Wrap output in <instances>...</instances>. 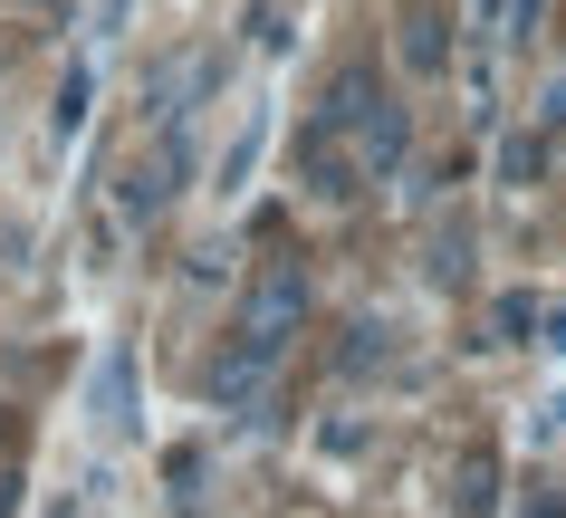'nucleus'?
<instances>
[{"label":"nucleus","instance_id":"obj_1","mask_svg":"<svg viewBox=\"0 0 566 518\" xmlns=\"http://www.w3.org/2000/svg\"><path fill=\"white\" fill-rule=\"evenodd\" d=\"M307 327V269L298 260H269L260 269V288H250V307H240V327L231 336H250V346H269V356H289V336Z\"/></svg>","mask_w":566,"mask_h":518},{"label":"nucleus","instance_id":"obj_2","mask_svg":"<svg viewBox=\"0 0 566 518\" xmlns=\"http://www.w3.org/2000/svg\"><path fill=\"white\" fill-rule=\"evenodd\" d=\"M182 173H192V145H182V125H164V135H154V154L125 173V221H154V212L182 192Z\"/></svg>","mask_w":566,"mask_h":518},{"label":"nucleus","instance_id":"obj_3","mask_svg":"<svg viewBox=\"0 0 566 518\" xmlns=\"http://www.w3.org/2000/svg\"><path fill=\"white\" fill-rule=\"evenodd\" d=\"M403 145H413V125H403V106H375V116L356 125V135H346V154H356V183H385L394 163H403Z\"/></svg>","mask_w":566,"mask_h":518},{"label":"nucleus","instance_id":"obj_4","mask_svg":"<svg viewBox=\"0 0 566 518\" xmlns=\"http://www.w3.org/2000/svg\"><path fill=\"white\" fill-rule=\"evenodd\" d=\"M269 374H279V356L250 346V336H231V346H221V366H211V394H221V403H260Z\"/></svg>","mask_w":566,"mask_h":518},{"label":"nucleus","instance_id":"obj_5","mask_svg":"<svg viewBox=\"0 0 566 518\" xmlns=\"http://www.w3.org/2000/svg\"><path fill=\"white\" fill-rule=\"evenodd\" d=\"M451 59V39H442V20H432V10H403V67H422V77H432V67Z\"/></svg>","mask_w":566,"mask_h":518},{"label":"nucleus","instance_id":"obj_6","mask_svg":"<svg viewBox=\"0 0 566 518\" xmlns=\"http://www.w3.org/2000/svg\"><path fill=\"white\" fill-rule=\"evenodd\" d=\"M500 173H509V183H537V173H547V135H509V145H500Z\"/></svg>","mask_w":566,"mask_h":518},{"label":"nucleus","instance_id":"obj_7","mask_svg":"<svg viewBox=\"0 0 566 518\" xmlns=\"http://www.w3.org/2000/svg\"><path fill=\"white\" fill-rule=\"evenodd\" d=\"M490 499H500V461H490V452H471V461H461V509H490Z\"/></svg>","mask_w":566,"mask_h":518},{"label":"nucleus","instance_id":"obj_8","mask_svg":"<svg viewBox=\"0 0 566 518\" xmlns=\"http://www.w3.org/2000/svg\"><path fill=\"white\" fill-rule=\"evenodd\" d=\"M490 327H500V346H518V336L537 327V298H518V288H509V298L490 307Z\"/></svg>","mask_w":566,"mask_h":518},{"label":"nucleus","instance_id":"obj_9","mask_svg":"<svg viewBox=\"0 0 566 518\" xmlns=\"http://www.w3.org/2000/svg\"><path fill=\"white\" fill-rule=\"evenodd\" d=\"M518 518H566V499H557V489H528V509H518Z\"/></svg>","mask_w":566,"mask_h":518},{"label":"nucleus","instance_id":"obj_10","mask_svg":"<svg viewBox=\"0 0 566 518\" xmlns=\"http://www.w3.org/2000/svg\"><path fill=\"white\" fill-rule=\"evenodd\" d=\"M547 125H566V77H557V87H547Z\"/></svg>","mask_w":566,"mask_h":518}]
</instances>
